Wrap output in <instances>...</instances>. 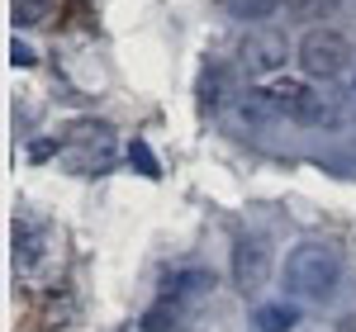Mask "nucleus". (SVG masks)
Masks as SVG:
<instances>
[{"label":"nucleus","mask_w":356,"mask_h":332,"mask_svg":"<svg viewBox=\"0 0 356 332\" xmlns=\"http://www.w3.org/2000/svg\"><path fill=\"white\" fill-rule=\"evenodd\" d=\"M337 280H342V261H337V251L318 247V242H304V247H295L285 256V285L300 299L323 304V299H332Z\"/></svg>","instance_id":"f257e3e1"},{"label":"nucleus","mask_w":356,"mask_h":332,"mask_svg":"<svg viewBox=\"0 0 356 332\" xmlns=\"http://www.w3.org/2000/svg\"><path fill=\"white\" fill-rule=\"evenodd\" d=\"M352 43H347V33H337V28H314V33H304L300 43V67L309 76H318V81H332V76H347L352 72Z\"/></svg>","instance_id":"f03ea898"},{"label":"nucleus","mask_w":356,"mask_h":332,"mask_svg":"<svg viewBox=\"0 0 356 332\" xmlns=\"http://www.w3.org/2000/svg\"><path fill=\"white\" fill-rule=\"evenodd\" d=\"M261 100L271 105L275 119H300V124H332L328 105L318 100V90L309 81H271L261 90Z\"/></svg>","instance_id":"7ed1b4c3"},{"label":"nucleus","mask_w":356,"mask_h":332,"mask_svg":"<svg viewBox=\"0 0 356 332\" xmlns=\"http://www.w3.org/2000/svg\"><path fill=\"white\" fill-rule=\"evenodd\" d=\"M238 57H243V67L252 72V76H271V72H280L285 62H290V43L280 38V33H252L243 48H238Z\"/></svg>","instance_id":"20e7f679"},{"label":"nucleus","mask_w":356,"mask_h":332,"mask_svg":"<svg viewBox=\"0 0 356 332\" xmlns=\"http://www.w3.org/2000/svg\"><path fill=\"white\" fill-rule=\"evenodd\" d=\"M233 280L243 290H257L266 280V247L261 242H238L233 247Z\"/></svg>","instance_id":"39448f33"},{"label":"nucleus","mask_w":356,"mask_h":332,"mask_svg":"<svg viewBox=\"0 0 356 332\" xmlns=\"http://www.w3.org/2000/svg\"><path fill=\"white\" fill-rule=\"evenodd\" d=\"M200 100H204V105H228V100H233V67H204V76H200Z\"/></svg>","instance_id":"423d86ee"},{"label":"nucleus","mask_w":356,"mask_h":332,"mask_svg":"<svg viewBox=\"0 0 356 332\" xmlns=\"http://www.w3.org/2000/svg\"><path fill=\"white\" fill-rule=\"evenodd\" d=\"M252 323H257L261 332H290L295 323H300V313H295L290 304H261V308H257V318H252Z\"/></svg>","instance_id":"0eeeda50"},{"label":"nucleus","mask_w":356,"mask_h":332,"mask_svg":"<svg viewBox=\"0 0 356 332\" xmlns=\"http://www.w3.org/2000/svg\"><path fill=\"white\" fill-rule=\"evenodd\" d=\"M204 290H209V276H204V271L171 276V280H166V304H171V299H186V294H204Z\"/></svg>","instance_id":"6e6552de"},{"label":"nucleus","mask_w":356,"mask_h":332,"mask_svg":"<svg viewBox=\"0 0 356 332\" xmlns=\"http://www.w3.org/2000/svg\"><path fill=\"white\" fill-rule=\"evenodd\" d=\"M285 0H228V10H233V19H266L275 15Z\"/></svg>","instance_id":"1a4fd4ad"},{"label":"nucleus","mask_w":356,"mask_h":332,"mask_svg":"<svg viewBox=\"0 0 356 332\" xmlns=\"http://www.w3.org/2000/svg\"><path fill=\"white\" fill-rule=\"evenodd\" d=\"M337 5H342V0H285V10H290L295 19H323Z\"/></svg>","instance_id":"9d476101"},{"label":"nucleus","mask_w":356,"mask_h":332,"mask_svg":"<svg viewBox=\"0 0 356 332\" xmlns=\"http://www.w3.org/2000/svg\"><path fill=\"white\" fill-rule=\"evenodd\" d=\"M176 328V304H157V308H147V313H143V332H171Z\"/></svg>","instance_id":"9b49d317"},{"label":"nucleus","mask_w":356,"mask_h":332,"mask_svg":"<svg viewBox=\"0 0 356 332\" xmlns=\"http://www.w3.org/2000/svg\"><path fill=\"white\" fill-rule=\"evenodd\" d=\"M129 162H134L138 171H143V176H162V166H157V152H152V147H147L143 138L129 142Z\"/></svg>","instance_id":"f8f14e48"},{"label":"nucleus","mask_w":356,"mask_h":332,"mask_svg":"<svg viewBox=\"0 0 356 332\" xmlns=\"http://www.w3.org/2000/svg\"><path fill=\"white\" fill-rule=\"evenodd\" d=\"M48 15V0H15V24H38Z\"/></svg>","instance_id":"ddd939ff"},{"label":"nucleus","mask_w":356,"mask_h":332,"mask_svg":"<svg viewBox=\"0 0 356 332\" xmlns=\"http://www.w3.org/2000/svg\"><path fill=\"white\" fill-rule=\"evenodd\" d=\"M15 242H19V247H15V266H19V271H24V266H33V261H38V233H19V238H15Z\"/></svg>","instance_id":"4468645a"},{"label":"nucleus","mask_w":356,"mask_h":332,"mask_svg":"<svg viewBox=\"0 0 356 332\" xmlns=\"http://www.w3.org/2000/svg\"><path fill=\"white\" fill-rule=\"evenodd\" d=\"M10 62H15V67H33L38 57H33V48H24V43L15 38V43H10Z\"/></svg>","instance_id":"2eb2a0df"},{"label":"nucleus","mask_w":356,"mask_h":332,"mask_svg":"<svg viewBox=\"0 0 356 332\" xmlns=\"http://www.w3.org/2000/svg\"><path fill=\"white\" fill-rule=\"evenodd\" d=\"M29 157H33V162H48V157H53V142H33Z\"/></svg>","instance_id":"dca6fc26"}]
</instances>
